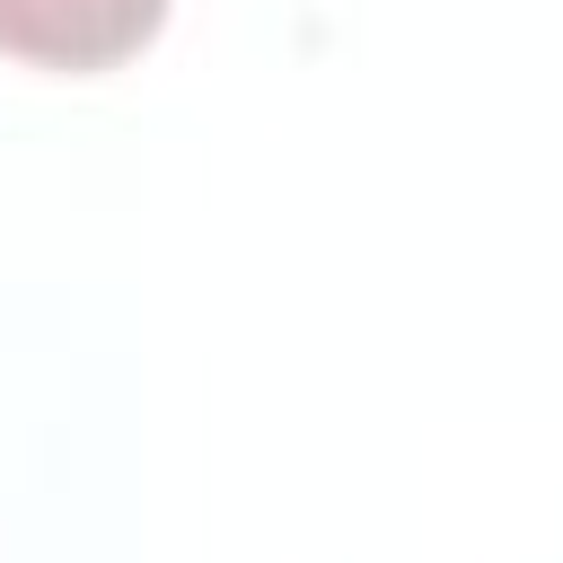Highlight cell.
<instances>
[{"instance_id": "6da1fadb", "label": "cell", "mask_w": 563, "mask_h": 563, "mask_svg": "<svg viewBox=\"0 0 563 563\" xmlns=\"http://www.w3.org/2000/svg\"><path fill=\"white\" fill-rule=\"evenodd\" d=\"M167 0H0V53L35 70H114L158 35Z\"/></svg>"}]
</instances>
